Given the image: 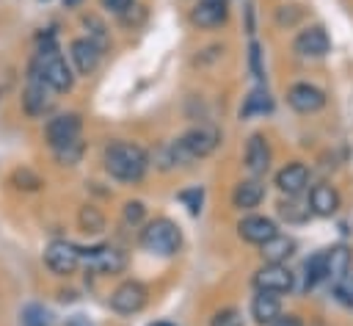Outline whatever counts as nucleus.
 <instances>
[{
	"mask_svg": "<svg viewBox=\"0 0 353 326\" xmlns=\"http://www.w3.org/2000/svg\"><path fill=\"white\" fill-rule=\"evenodd\" d=\"M268 166H270V146L259 133H254L245 144V169L254 177H259V174L268 171Z\"/></svg>",
	"mask_w": 353,
	"mask_h": 326,
	"instance_id": "16",
	"label": "nucleus"
},
{
	"mask_svg": "<svg viewBox=\"0 0 353 326\" xmlns=\"http://www.w3.org/2000/svg\"><path fill=\"white\" fill-rule=\"evenodd\" d=\"M63 6L66 8H74V6H80V0H63Z\"/></svg>",
	"mask_w": 353,
	"mask_h": 326,
	"instance_id": "39",
	"label": "nucleus"
},
{
	"mask_svg": "<svg viewBox=\"0 0 353 326\" xmlns=\"http://www.w3.org/2000/svg\"><path fill=\"white\" fill-rule=\"evenodd\" d=\"M270 326H303V323L298 320V315H279Z\"/></svg>",
	"mask_w": 353,
	"mask_h": 326,
	"instance_id": "36",
	"label": "nucleus"
},
{
	"mask_svg": "<svg viewBox=\"0 0 353 326\" xmlns=\"http://www.w3.org/2000/svg\"><path fill=\"white\" fill-rule=\"evenodd\" d=\"M309 204H301V202H295V196H287V199H281L279 202V215L287 221V224H301V221H306L309 218Z\"/></svg>",
	"mask_w": 353,
	"mask_h": 326,
	"instance_id": "25",
	"label": "nucleus"
},
{
	"mask_svg": "<svg viewBox=\"0 0 353 326\" xmlns=\"http://www.w3.org/2000/svg\"><path fill=\"white\" fill-rule=\"evenodd\" d=\"M85 262L99 274H121L127 268V254L116 246H97L85 251Z\"/></svg>",
	"mask_w": 353,
	"mask_h": 326,
	"instance_id": "10",
	"label": "nucleus"
},
{
	"mask_svg": "<svg viewBox=\"0 0 353 326\" xmlns=\"http://www.w3.org/2000/svg\"><path fill=\"white\" fill-rule=\"evenodd\" d=\"M251 69H254L256 77H262V69H259V47L256 44H251Z\"/></svg>",
	"mask_w": 353,
	"mask_h": 326,
	"instance_id": "37",
	"label": "nucleus"
},
{
	"mask_svg": "<svg viewBox=\"0 0 353 326\" xmlns=\"http://www.w3.org/2000/svg\"><path fill=\"white\" fill-rule=\"evenodd\" d=\"M179 144L185 146V152L190 155V160L193 157H204V155L215 152V146L221 144V130L212 127V124H199V127H190L179 138Z\"/></svg>",
	"mask_w": 353,
	"mask_h": 326,
	"instance_id": "6",
	"label": "nucleus"
},
{
	"mask_svg": "<svg viewBox=\"0 0 353 326\" xmlns=\"http://www.w3.org/2000/svg\"><path fill=\"white\" fill-rule=\"evenodd\" d=\"M66 326H88V323H85V320H83L80 315H74V318H72V320H69Z\"/></svg>",
	"mask_w": 353,
	"mask_h": 326,
	"instance_id": "38",
	"label": "nucleus"
},
{
	"mask_svg": "<svg viewBox=\"0 0 353 326\" xmlns=\"http://www.w3.org/2000/svg\"><path fill=\"white\" fill-rule=\"evenodd\" d=\"M254 285L256 290H265V293H290L292 285H295V276L292 271L284 265V262H265L256 274H254Z\"/></svg>",
	"mask_w": 353,
	"mask_h": 326,
	"instance_id": "5",
	"label": "nucleus"
},
{
	"mask_svg": "<svg viewBox=\"0 0 353 326\" xmlns=\"http://www.w3.org/2000/svg\"><path fill=\"white\" fill-rule=\"evenodd\" d=\"M149 326H174V323H168V320H157V323H149Z\"/></svg>",
	"mask_w": 353,
	"mask_h": 326,
	"instance_id": "40",
	"label": "nucleus"
},
{
	"mask_svg": "<svg viewBox=\"0 0 353 326\" xmlns=\"http://www.w3.org/2000/svg\"><path fill=\"white\" fill-rule=\"evenodd\" d=\"M143 213H146V210H143L141 202H127V204H124V221H127V224H141V221H143Z\"/></svg>",
	"mask_w": 353,
	"mask_h": 326,
	"instance_id": "34",
	"label": "nucleus"
},
{
	"mask_svg": "<svg viewBox=\"0 0 353 326\" xmlns=\"http://www.w3.org/2000/svg\"><path fill=\"white\" fill-rule=\"evenodd\" d=\"M105 169L110 177H116L121 182H138L149 169V157L141 146L116 141L105 149Z\"/></svg>",
	"mask_w": 353,
	"mask_h": 326,
	"instance_id": "1",
	"label": "nucleus"
},
{
	"mask_svg": "<svg viewBox=\"0 0 353 326\" xmlns=\"http://www.w3.org/2000/svg\"><path fill=\"white\" fill-rule=\"evenodd\" d=\"M223 19H226V6H218V3H199L190 11V22L196 28H218Z\"/></svg>",
	"mask_w": 353,
	"mask_h": 326,
	"instance_id": "22",
	"label": "nucleus"
},
{
	"mask_svg": "<svg viewBox=\"0 0 353 326\" xmlns=\"http://www.w3.org/2000/svg\"><path fill=\"white\" fill-rule=\"evenodd\" d=\"M237 232H240L243 240L262 246V243L270 240L279 229H276V224H273L270 218H265V215H245V218L237 224Z\"/></svg>",
	"mask_w": 353,
	"mask_h": 326,
	"instance_id": "14",
	"label": "nucleus"
},
{
	"mask_svg": "<svg viewBox=\"0 0 353 326\" xmlns=\"http://www.w3.org/2000/svg\"><path fill=\"white\" fill-rule=\"evenodd\" d=\"M11 180L17 182V188H28V191H36V188L41 185V180H39V177H36L30 169H17Z\"/></svg>",
	"mask_w": 353,
	"mask_h": 326,
	"instance_id": "32",
	"label": "nucleus"
},
{
	"mask_svg": "<svg viewBox=\"0 0 353 326\" xmlns=\"http://www.w3.org/2000/svg\"><path fill=\"white\" fill-rule=\"evenodd\" d=\"M292 251H295V240H292L290 235H279V232H276L270 240L262 243V257H265V262H284V260L292 257Z\"/></svg>",
	"mask_w": 353,
	"mask_h": 326,
	"instance_id": "21",
	"label": "nucleus"
},
{
	"mask_svg": "<svg viewBox=\"0 0 353 326\" xmlns=\"http://www.w3.org/2000/svg\"><path fill=\"white\" fill-rule=\"evenodd\" d=\"M83 149H85L83 141H80V138H72V141L55 146V157H58V163H63V166H74V163L83 157Z\"/></svg>",
	"mask_w": 353,
	"mask_h": 326,
	"instance_id": "26",
	"label": "nucleus"
},
{
	"mask_svg": "<svg viewBox=\"0 0 353 326\" xmlns=\"http://www.w3.org/2000/svg\"><path fill=\"white\" fill-rule=\"evenodd\" d=\"M80 127L83 124H80V116L77 113H61V116L50 119L47 127H44L47 144L55 149V146H61V144H66L72 138H80Z\"/></svg>",
	"mask_w": 353,
	"mask_h": 326,
	"instance_id": "12",
	"label": "nucleus"
},
{
	"mask_svg": "<svg viewBox=\"0 0 353 326\" xmlns=\"http://www.w3.org/2000/svg\"><path fill=\"white\" fill-rule=\"evenodd\" d=\"M287 102L298 113H314V111H320L325 105V94L312 83H295L287 91Z\"/></svg>",
	"mask_w": 353,
	"mask_h": 326,
	"instance_id": "11",
	"label": "nucleus"
},
{
	"mask_svg": "<svg viewBox=\"0 0 353 326\" xmlns=\"http://www.w3.org/2000/svg\"><path fill=\"white\" fill-rule=\"evenodd\" d=\"M262 196H265V188H262L259 180H243V182L234 188L232 202H234V207H240V210H251V207H256V204L262 202Z\"/></svg>",
	"mask_w": 353,
	"mask_h": 326,
	"instance_id": "20",
	"label": "nucleus"
},
{
	"mask_svg": "<svg viewBox=\"0 0 353 326\" xmlns=\"http://www.w3.org/2000/svg\"><path fill=\"white\" fill-rule=\"evenodd\" d=\"M276 185L281 193L287 196H298L303 193V188L309 185V169L303 163H287L279 174H276Z\"/></svg>",
	"mask_w": 353,
	"mask_h": 326,
	"instance_id": "15",
	"label": "nucleus"
},
{
	"mask_svg": "<svg viewBox=\"0 0 353 326\" xmlns=\"http://www.w3.org/2000/svg\"><path fill=\"white\" fill-rule=\"evenodd\" d=\"M201 3H218V6H226V0H201Z\"/></svg>",
	"mask_w": 353,
	"mask_h": 326,
	"instance_id": "41",
	"label": "nucleus"
},
{
	"mask_svg": "<svg viewBox=\"0 0 353 326\" xmlns=\"http://www.w3.org/2000/svg\"><path fill=\"white\" fill-rule=\"evenodd\" d=\"M143 304H146V287H143L141 282H135V279L121 282V285L110 293V307H113L116 312H121V315H132V312H138Z\"/></svg>",
	"mask_w": 353,
	"mask_h": 326,
	"instance_id": "8",
	"label": "nucleus"
},
{
	"mask_svg": "<svg viewBox=\"0 0 353 326\" xmlns=\"http://www.w3.org/2000/svg\"><path fill=\"white\" fill-rule=\"evenodd\" d=\"M22 326H52V315L41 304H28L22 309Z\"/></svg>",
	"mask_w": 353,
	"mask_h": 326,
	"instance_id": "27",
	"label": "nucleus"
},
{
	"mask_svg": "<svg viewBox=\"0 0 353 326\" xmlns=\"http://www.w3.org/2000/svg\"><path fill=\"white\" fill-rule=\"evenodd\" d=\"M339 207V193L331 188V185H314L309 191V210L314 215H334Z\"/></svg>",
	"mask_w": 353,
	"mask_h": 326,
	"instance_id": "18",
	"label": "nucleus"
},
{
	"mask_svg": "<svg viewBox=\"0 0 353 326\" xmlns=\"http://www.w3.org/2000/svg\"><path fill=\"white\" fill-rule=\"evenodd\" d=\"M279 315H281L279 296H276V293H265V290H259V293L254 296V301H251V318H254L259 326H265V323H273Z\"/></svg>",
	"mask_w": 353,
	"mask_h": 326,
	"instance_id": "17",
	"label": "nucleus"
},
{
	"mask_svg": "<svg viewBox=\"0 0 353 326\" xmlns=\"http://www.w3.org/2000/svg\"><path fill=\"white\" fill-rule=\"evenodd\" d=\"M83 25L85 28H91V33H88V39L102 50L105 44H108V33H105V25L99 22V19H94V17H88V19H83Z\"/></svg>",
	"mask_w": 353,
	"mask_h": 326,
	"instance_id": "31",
	"label": "nucleus"
},
{
	"mask_svg": "<svg viewBox=\"0 0 353 326\" xmlns=\"http://www.w3.org/2000/svg\"><path fill=\"white\" fill-rule=\"evenodd\" d=\"M36 61H39L41 75H44V80H47V86H50L52 91H69V88H72L74 75H72L69 64L61 58V52L55 50L52 39H47V44L36 52Z\"/></svg>",
	"mask_w": 353,
	"mask_h": 326,
	"instance_id": "3",
	"label": "nucleus"
},
{
	"mask_svg": "<svg viewBox=\"0 0 353 326\" xmlns=\"http://www.w3.org/2000/svg\"><path fill=\"white\" fill-rule=\"evenodd\" d=\"M141 243L146 251H154V254H176L179 246H182V232L179 227L171 221V218H154L146 224V229L141 232Z\"/></svg>",
	"mask_w": 353,
	"mask_h": 326,
	"instance_id": "2",
	"label": "nucleus"
},
{
	"mask_svg": "<svg viewBox=\"0 0 353 326\" xmlns=\"http://www.w3.org/2000/svg\"><path fill=\"white\" fill-rule=\"evenodd\" d=\"M44 265L58 274V276H66V274H74V268L80 265V249L66 243V240H52L47 249H44Z\"/></svg>",
	"mask_w": 353,
	"mask_h": 326,
	"instance_id": "7",
	"label": "nucleus"
},
{
	"mask_svg": "<svg viewBox=\"0 0 353 326\" xmlns=\"http://www.w3.org/2000/svg\"><path fill=\"white\" fill-rule=\"evenodd\" d=\"M334 296L339 304H345L347 309H353V274H345L336 285H334Z\"/></svg>",
	"mask_w": 353,
	"mask_h": 326,
	"instance_id": "29",
	"label": "nucleus"
},
{
	"mask_svg": "<svg viewBox=\"0 0 353 326\" xmlns=\"http://www.w3.org/2000/svg\"><path fill=\"white\" fill-rule=\"evenodd\" d=\"M270 111H273V99L268 97V91L256 88V91H251V94L245 97V102H243V108H240V116H243V119H248V116L270 113Z\"/></svg>",
	"mask_w": 353,
	"mask_h": 326,
	"instance_id": "24",
	"label": "nucleus"
},
{
	"mask_svg": "<svg viewBox=\"0 0 353 326\" xmlns=\"http://www.w3.org/2000/svg\"><path fill=\"white\" fill-rule=\"evenodd\" d=\"M323 279H325V251H317L303 262V290L317 287Z\"/></svg>",
	"mask_w": 353,
	"mask_h": 326,
	"instance_id": "23",
	"label": "nucleus"
},
{
	"mask_svg": "<svg viewBox=\"0 0 353 326\" xmlns=\"http://www.w3.org/2000/svg\"><path fill=\"white\" fill-rule=\"evenodd\" d=\"M99 3H102V8H108L113 14H124L127 8H132L135 0H99Z\"/></svg>",
	"mask_w": 353,
	"mask_h": 326,
	"instance_id": "35",
	"label": "nucleus"
},
{
	"mask_svg": "<svg viewBox=\"0 0 353 326\" xmlns=\"http://www.w3.org/2000/svg\"><path fill=\"white\" fill-rule=\"evenodd\" d=\"M210 326H243V315L234 307H226V309L215 312V318H212Z\"/></svg>",
	"mask_w": 353,
	"mask_h": 326,
	"instance_id": "30",
	"label": "nucleus"
},
{
	"mask_svg": "<svg viewBox=\"0 0 353 326\" xmlns=\"http://www.w3.org/2000/svg\"><path fill=\"white\" fill-rule=\"evenodd\" d=\"M292 50L298 55H303V58H320V55H325L331 50V39L320 25H312V28H306V30H301L295 36Z\"/></svg>",
	"mask_w": 353,
	"mask_h": 326,
	"instance_id": "9",
	"label": "nucleus"
},
{
	"mask_svg": "<svg viewBox=\"0 0 353 326\" xmlns=\"http://www.w3.org/2000/svg\"><path fill=\"white\" fill-rule=\"evenodd\" d=\"M50 91H52V88L47 86L39 61L33 58V64H30V69H28V86H25V94H22L25 111H28L30 116H41L44 111H50V105H52Z\"/></svg>",
	"mask_w": 353,
	"mask_h": 326,
	"instance_id": "4",
	"label": "nucleus"
},
{
	"mask_svg": "<svg viewBox=\"0 0 353 326\" xmlns=\"http://www.w3.org/2000/svg\"><path fill=\"white\" fill-rule=\"evenodd\" d=\"M179 202L190 210V215H196V213L201 210V188H188V191H182V193H179Z\"/></svg>",
	"mask_w": 353,
	"mask_h": 326,
	"instance_id": "33",
	"label": "nucleus"
},
{
	"mask_svg": "<svg viewBox=\"0 0 353 326\" xmlns=\"http://www.w3.org/2000/svg\"><path fill=\"white\" fill-rule=\"evenodd\" d=\"M350 262H353V257H350V249L347 246H331L328 251H325V279H331L334 285L345 276V274H350Z\"/></svg>",
	"mask_w": 353,
	"mask_h": 326,
	"instance_id": "19",
	"label": "nucleus"
},
{
	"mask_svg": "<svg viewBox=\"0 0 353 326\" xmlns=\"http://www.w3.org/2000/svg\"><path fill=\"white\" fill-rule=\"evenodd\" d=\"M69 55H72V64L77 66L80 75H91V72L99 66L102 50H99L91 39H74L72 47H69Z\"/></svg>",
	"mask_w": 353,
	"mask_h": 326,
	"instance_id": "13",
	"label": "nucleus"
},
{
	"mask_svg": "<svg viewBox=\"0 0 353 326\" xmlns=\"http://www.w3.org/2000/svg\"><path fill=\"white\" fill-rule=\"evenodd\" d=\"M80 227H83V232H99L105 227V218L97 207H83L80 210Z\"/></svg>",
	"mask_w": 353,
	"mask_h": 326,
	"instance_id": "28",
	"label": "nucleus"
}]
</instances>
